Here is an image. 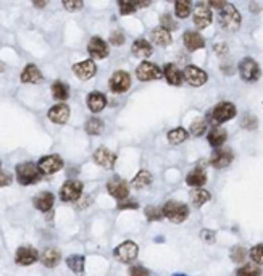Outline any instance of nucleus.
Here are the masks:
<instances>
[{"mask_svg": "<svg viewBox=\"0 0 263 276\" xmlns=\"http://www.w3.org/2000/svg\"><path fill=\"white\" fill-rule=\"evenodd\" d=\"M234 160V153L231 149H225V147H220L215 149V152L212 153L210 157V165L213 168H218V170H223L226 167L231 165V161Z\"/></svg>", "mask_w": 263, "mask_h": 276, "instance_id": "nucleus-13", "label": "nucleus"}, {"mask_svg": "<svg viewBox=\"0 0 263 276\" xmlns=\"http://www.w3.org/2000/svg\"><path fill=\"white\" fill-rule=\"evenodd\" d=\"M149 37H150L152 45H157V47H168V45H171V42H173L171 32L165 28H162V26L153 28L150 31Z\"/></svg>", "mask_w": 263, "mask_h": 276, "instance_id": "nucleus-20", "label": "nucleus"}, {"mask_svg": "<svg viewBox=\"0 0 263 276\" xmlns=\"http://www.w3.org/2000/svg\"><path fill=\"white\" fill-rule=\"evenodd\" d=\"M113 254H115V257H117V260H120L123 263H131L137 258L139 247H137V244H134L133 241H126L115 249Z\"/></svg>", "mask_w": 263, "mask_h": 276, "instance_id": "nucleus-10", "label": "nucleus"}, {"mask_svg": "<svg viewBox=\"0 0 263 276\" xmlns=\"http://www.w3.org/2000/svg\"><path fill=\"white\" fill-rule=\"evenodd\" d=\"M125 34H123L121 31H113L112 34H110V44H113V45H117V47H120V45H123L125 44Z\"/></svg>", "mask_w": 263, "mask_h": 276, "instance_id": "nucleus-47", "label": "nucleus"}, {"mask_svg": "<svg viewBox=\"0 0 263 276\" xmlns=\"http://www.w3.org/2000/svg\"><path fill=\"white\" fill-rule=\"evenodd\" d=\"M205 37L200 34L199 31H186L183 34V45L187 52H197V50H202L205 47Z\"/></svg>", "mask_w": 263, "mask_h": 276, "instance_id": "nucleus-14", "label": "nucleus"}, {"mask_svg": "<svg viewBox=\"0 0 263 276\" xmlns=\"http://www.w3.org/2000/svg\"><path fill=\"white\" fill-rule=\"evenodd\" d=\"M171 276H186V274H183V273H175V274H171Z\"/></svg>", "mask_w": 263, "mask_h": 276, "instance_id": "nucleus-56", "label": "nucleus"}, {"mask_svg": "<svg viewBox=\"0 0 263 276\" xmlns=\"http://www.w3.org/2000/svg\"><path fill=\"white\" fill-rule=\"evenodd\" d=\"M245 257H247V250L241 246H236L233 250H231V260L234 263H242L245 260Z\"/></svg>", "mask_w": 263, "mask_h": 276, "instance_id": "nucleus-44", "label": "nucleus"}, {"mask_svg": "<svg viewBox=\"0 0 263 276\" xmlns=\"http://www.w3.org/2000/svg\"><path fill=\"white\" fill-rule=\"evenodd\" d=\"M167 2H173V0H167Z\"/></svg>", "mask_w": 263, "mask_h": 276, "instance_id": "nucleus-58", "label": "nucleus"}, {"mask_svg": "<svg viewBox=\"0 0 263 276\" xmlns=\"http://www.w3.org/2000/svg\"><path fill=\"white\" fill-rule=\"evenodd\" d=\"M136 78L142 83H149V81H159L163 78V68H160L157 63L144 60L136 68Z\"/></svg>", "mask_w": 263, "mask_h": 276, "instance_id": "nucleus-5", "label": "nucleus"}, {"mask_svg": "<svg viewBox=\"0 0 263 276\" xmlns=\"http://www.w3.org/2000/svg\"><path fill=\"white\" fill-rule=\"evenodd\" d=\"M55 204V197L52 192H40L34 197V207L40 212H48Z\"/></svg>", "mask_w": 263, "mask_h": 276, "instance_id": "nucleus-29", "label": "nucleus"}, {"mask_svg": "<svg viewBox=\"0 0 263 276\" xmlns=\"http://www.w3.org/2000/svg\"><path fill=\"white\" fill-rule=\"evenodd\" d=\"M62 5L65 7V10H67V12L75 13V12L83 10L84 0H62Z\"/></svg>", "mask_w": 263, "mask_h": 276, "instance_id": "nucleus-43", "label": "nucleus"}, {"mask_svg": "<svg viewBox=\"0 0 263 276\" xmlns=\"http://www.w3.org/2000/svg\"><path fill=\"white\" fill-rule=\"evenodd\" d=\"M162 212H163V216L168 218L170 222L183 223L187 220V216H189V207L186 204H183V202L170 200L162 207Z\"/></svg>", "mask_w": 263, "mask_h": 276, "instance_id": "nucleus-4", "label": "nucleus"}, {"mask_svg": "<svg viewBox=\"0 0 263 276\" xmlns=\"http://www.w3.org/2000/svg\"><path fill=\"white\" fill-rule=\"evenodd\" d=\"M13 181V178L10 173H4L0 172V188H5V186H10V183Z\"/></svg>", "mask_w": 263, "mask_h": 276, "instance_id": "nucleus-50", "label": "nucleus"}, {"mask_svg": "<svg viewBox=\"0 0 263 276\" xmlns=\"http://www.w3.org/2000/svg\"><path fill=\"white\" fill-rule=\"evenodd\" d=\"M137 8H147L152 5V0H136Z\"/></svg>", "mask_w": 263, "mask_h": 276, "instance_id": "nucleus-54", "label": "nucleus"}, {"mask_svg": "<svg viewBox=\"0 0 263 276\" xmlns=\"http://www.w3.org/2000/svg\"><path fill=\"white\" fill-rule=\"evenodd\" d=\"M42 73L40 70L36 67L34 63H29L24 67L23 73H21V81L23 83H28V84H37V83H42Z\"/></svg>", "mask_w": 263, "mask_h": 276, "instance_id": "nucleus-25", "label": "nucleus"}, {"mask_svg": "<svg viewBox=\"0 0 263 276\" xmlns=\"http://www.w3.org/2000/svg\"><path fill=\"white\" fill-rule=\"evenodd\" d=\"M175 4V16L179 20H186L192 15L194 0H173Z\"/></svg>", "mask_w": 263, "mask_h": 276, "instance_id": "nucleus-27", "label": "nucleus"}, {"mask_svg": "<svg viewBox=\"0 0 263 276\" xmlns=\"http://www.w3.org/2000/svg\"><path fill=\"white\" fill-rule=\"evenodd\" d=\"M107 191L112 197L118 199V200H125L129 196V186L126 181L120 180V178H115V180L109 181L107 184Z\"/></svg>", "mask_w": 263, "mask_h": 276, "instance_id": "nucleus-18", "label": "nucleus"}, {"mask_svg": "<svg viewBox=\"0 0 263 276\" xmlns=\"http://www.w3.org/2000/svg\"><path fill=\"white\" fill-rule=\"evenodd\" d=\"M70 107L67 103H59V105H54V107L48 110V120L54 121L57 125H65L67 121L70 120Z\"/></svg>", "mask_w": 263, "mask_h": 276, "instance_id": "nucleus-21", "label": "nucleus"}, {"mask_svg": "<svg viewBox=\"0 0 263 276\" xmlns=\"http://www.w3.org/2000/svg\"><path fill=\"white\" fill-rule=\"evenodd\" d=\"M213 50H215V53L218 57H225L228 53V45L225 42H218V44L213 45Z\"/></svg>", "mask_w": 263, "mask_h": 276, "instance_id": "nucleus-49", "label": "nucleus"}, {"mask_svg": "<svg viewBox=\"0 0 263 276\" xmlns=\"http://www.w3.org/2000/svg\"><path fill=\"white\" fill-rule=\"evenodd\" d=\"M84 257L83 255H71L67 258V265H68V268L71 271H75V273H83L84 271Z\"/></svg>", "mask_w": 263, "mask_h": 276, "instance_id": "nucleus-36", "label": "nucleus"}, {"mask_svg": "<svg viewBox=\"0 0 263 276\" xmlns=\"http://www.w3.org/2000/svg\"><path fill=\"white\" fill-rule=\"evenodd\" d=\"M249 12H250V13H253V15H258V13L261 12V5H260V4H257L255 0H252V2L249 4Z\"/></svg>", "mask_w": 263, "mask_h": 276, "instance_id": "nucleus-53", "label": "nucleus"}, {"mask_svg": "<svg viewBox=\"0 0 263 276\" xmlns=\"http://www.w3.org/2000/svg\"><path fill=\"white\" fill-rule=\"evenodd\" d=\"M129 276H152L150 271L145 268V266L142 265H134V266H131L129 271H128Z\"/></svg>", "mask_w": 263, "mask_h": 276, "instance_id": "nucleus-46", "label": "nucleus"}, {"mask_svg": "<svg viewBox=\"0 0 263 276\" xmlns=\"http://www.w3.org/2000/svg\"><path fill=\"white\" fill-rule=\"evenodd\" d=\"M0 167H2V163H0Z\"/></svg>", "mask_w": 263, "mask_h": 276, "instance_id": "nucleus-59", "label": "nucleus"}, {"mask_svg": "<svg viewBox=\"0 0 263 276\" xmlns=\"http://www.w3.org/2000/svg\"><path fill=\"white\" fill-rule=\"evenodd\" d=\"M4 70H5V67L2 65V62H0V71H4Z\"/></svg>", "mask_w": 263, "mask_h": 276, "instance_id": "nucleus-57", "label": "nucleus"}, {"mask_svg": "<svg viewBox=\"0 0 263 276\" xmlns=\"http://www.w3.org/2000/svg\"><path fill=\"white\" fill-rule=\"evenodd\" d=\"M228 139V133H226V129L223 128H220V126H213L208 134H207V141L208 144L212 145L213 149H220V147H223L225 142Z\"/></svg>", "mask_w": 263, "mask_h": 276, "instance_id": "nucleus-24", "label": "nucleus"}, {"mask_svg": "<svg viewBox=\"0 0 263 276\" xmlns=\"http://www.w3.org/2000/svg\"><path fill=\"white\" fill-rule=\"evenodd\" d=\"M250 258L257 265H263V244H257L250 249Z\"/></svg>", "mask_w": 263, "mask_h": 276, "instance_id": "nucleus-45", "label": "nucleus"}, {"mask_svg": "<svg viewBox=\"0 0 263 276\" xmlns=\"http://www.w3.org/2000/svg\"><path fill=\"white\" fill-rule=\"evenodd\" d=\"M186 183H187V186H191L194 189H200L202 186L207 183V173L200 168H195L186 176Z\"/></svg>", "mask_w": 263, "mask_h": 276, "instance_id": "nucleus-28", "label": "nucleus"}, {"mask_svg": "<svg viewBox=\"0 0 263 276\" xmlns=\"http://www.w3.org/2000/svg\"><path fill=\"white\" fill-rule=\"evenodd\" d=\"M237 70H239V76L244 83H257L261 78V68L255 59L252 57H244V59L237 65Z\"/></svg>", "mask_w": 263, "mask_h": 276, "instance_id": "nucleus-3", "label": "nucleus"}, {"mask_svg": "<svg viewBox=\"0 0 263 276\" xmlns=\"http://www.w3.org/2000/svg\"><path fill=\"white\" fill-rule=\"evenodd\" d=\"M145 218L149 222H160L162 218H163V212H162V208H159V207H153V205H150V207H145Z\"/></svg>", "mask_w": 263, "mask_h": 276, "instance_id": "nucleus-42", "label": "nucleus"}, {"mask_svg": "<svg viewBox=\"0 0 263 276\" xmlns=\"http://www.w3.org/2000/svg\"><path fill=\"white\" fill-rule=\"evenodd\" d=\"M86 103H87V108L92 113H100L107 107V97L102 92L94 91V92H90L87 95Z\"/></svg>", "mask_w": 263, "mask_h": 276, "instance_id": "nucleus-26", "label": "nucleus"}, {"mask_svg": "<svg viewBox=\"0 0 263 276\" xmlns=\"http://www.w3.org/2000/svg\"><path fill=\"white\" fill-rule=\"evenodd\" d=\"M241 126L244 129H247V131H253V129H257V126H258V120H257V117L250 115V113H245L241 120Z\"/></svg>", "mask_w": 263, "mask_h": 276, "instance_id": "nucleus-41", "label": "nucleus"}, {"mask_svg": "<svg viewBox=\"0 0 263 276\" xmlns=\"http://www.w3.org/2000/svg\"><path fill=\"white\" fill-rule=\"evenodd\" d=\"M36 8H45V5L48 4V0H32Z\"/></svg>", "mask_w": 263, "mask_h": 276, "instance_id": "nucleus-55", "label": "nucleus"}, {"mask_svg": "<svg viewBox=\"0 0 263 276\" xmlns=\"http://www.w3.org/2000/svg\"><path fill=\"white\" fill-rule=\"evenodd\" d=\"M117 4H118V8H120V13L123 16L133 15L137 10L136 0H117Z\"/></svg>", "mask_w": 263, "mask_h": 276, "instance_id": "nucleus-40", "label": "nucleus"}, {"mask_svg": "<svg viewBox=\"0 0 263 276\" xmlns=\"http://www.w3.org/2000/svg\"><path fill=\"white\" fill-rule=\"evenodd\" d=\"M86 133L90 134V136H100L103 133V121L100 118H97V117H92V118H89L86 121Z\"/></svg>", "mask_w": 263, "mask_h": 276, "instance_id": "nucleus-34", "label": "nucleus"}, {"mask_svg": "<svg viewBox=\"0 0 263 276\" xmlns=\"http://www.w3.org/2000/svg\"><path fill=\"white\" fill-rule=\"evenodd\" d=\"M131 75L128 71L125 70H118V71H115L113 75L110 76L109 79V87H110V91L113 94H125L129 91V87H131Z\"/></svg>", "mask_w": 263, "mask_h": 276, "instance_id": "nucleus-8", "label": "nucleus"}, {"mask_svg": "<svg viewBox=\"0 0 263 276\" xmlns=\"http://www.w3.org/2000/svg\"><path fill=\"white\" fill-rule=\"evenodd\" d=\"M207 126H208L207 120H200V118H197V120H194V121H192L191 128H189V133H191L194 137H200L202 134L207 133Z\"/></svg>", "mask_w": 263, "mask_h": 276, "instance_id": "nucleus-37", "label": "nucleus"}, {"mask_svg": "<svg viewBox=\"0 0 263 276\" xmlns=\"http://www.w3.org/2000/svg\"><path fill=\"white\" fill-rule=\"evenodd\" d=\"M137 207H139L137 202L131 200V199H125V200L118 202V210H136Z\"/></svg>", "mask_w": 263, "mask_h": 276, "instance_id": "nucleus-48", "label": "nucleus"}, {"mask_svg": "<svg viewBox=\"0 0 263 276\" xmlns=\"http://www.w3.org/2000/svg\"><path fill=\"white\" fill-rule=\"evenodd\" d=\"M39 258V254L34 247L26 246V247H20L16 250V255H15V262L21 265V266H29L32 263H36Z\"/></svg>", "mask_w": 263, "mask_h": 276, "instance_id": "nucleus-19", "label": "nucleus"}, {"mask_svg": "<svg viewBox=\"0 0 263 276\" xmlns=\"http://www.w3.org/2000/svg\"><path fill=\"white\" fill-rule=\"evenodd\" d=\"M236 276H261V270L255 263H247L242 265L241 268H237Z\"/></svg>", "mask_w": 263, "mask_h": 276, "instance_id": "nucleus-39", "label": "nucleus"}, {"mask_svg": "<svg viewBox=\"0 0 263 276\" xmlns=\"http://www.w3.org/2000/svg\"><path fill=\"white\" fill-rule=\"evenodd\" d=\"M236 115H237L236 105L233 102L223 100V102L217 103L215 107L208 110L205 120H207V123L212 125V126H220V125L226 123V121H231Z\"/></svg>", "mask_w": 263, "mask_h": 276, "instance_id": "nucleus-1", "label": "nucleus"}, {"mask_svg": "<svg viewBox=\"0 0 263 276\" xmlns=\"http://www.w3.org/2000/svg\"><path fill=\"white\" fill-rule=\"evenodd\" d=\"M167 137H168V142H170L171 145H179V144H183V142L187 139V137H189V133L186 131L184 128L178 126V128H175V129H171V131H168Z\"/></svg>", "mask_w": 263, "mask_h": 276, "instance_id": "nucleus-32", "label": "nucleus"}, {"mask_svg": "<svg viewBox=\"0 0 263 276\" xmlns=\"http://www.w3.org/2000/svg\"><path fill=\"white\" fill-rule=\"evenodd\" d=\"M160 26L168 29L170 32L179 29V24H178V21L175 18V15H171V13H165V15L160 16Z\"/></svg>", "mask_w": 263, "mask_h": 276, "instance_id": "nucleus-38", "label": "nucleus"}, {"mask_svg": "<svg viewBox=\"0 0 263 276\" xmlns=\"http://www.w3.org/2000/svg\"><path fill=\"white\" fill-rule=\"evenodd\" d=\"M213 20V15H212V8L208 7L207 2H197L194 5V10H192V21H194V26L197 29H207Z\"/></svg>", "mask_w": 263, "mask_h": 276, "instance_id": "nucleus-6", "label": "nucleus"}, {"mask_svg": "<svg viewBox=\"0 0 263 276\" xmlns=\"http://www.w3.org/2000/svg\"><path fill=\"white\" fill-rule=\"evenodd\" d=\"M210 199H212V194H210L208 191H205L203 188H200V189H194L192 194H191V200H192V204H194L195 207H202V205H205Z\"/></svg>", "mask_w": 263, "mask_h": 276, "instance_id": "nucleus-35", "label": "nucleus"}, {"mask_svg": "<svg viewBox=\"0 0 263 276\" xmlns=\"http://www.w3.org/2000/svg\"><path fill=\"white\" fill-rule=\"evenodd\" d=\"M218 23L221 29L228 32H236L242 26V15L233 4H226L218 13Z\"/></svg>", "mask_w": 263, "mask_h": 276, "instance_id": "nucleus-2", "label": "nucleus"}, {"mask_svg": "<svg viewBox=\"0 0 263 276\" xmlns=\"http://www.w3.org/2000/svg\"><path fill=\"white\" fill-rule=\"evenodd\" d=\"M83 194V183L76 180H68L60 189V199L63 202H75Z\"/></svg>", "mask_w": 263, "mask_h": 276, "instance_id": "nucleus-12", "label": "nucleus"}, {"mask_svg": "<svg viewBox=\"0 0 263 276\" xmlns=\"http://www.w3.org/2000/svg\"><path fill=\"white\" fill-rule=\"evenodd\" d=\"M73 73L81 79V81H89L95 76L97 73V65L94 63L92 59L89 60H83L79 63H75L73 65Z\"/></svg>", "mask_w": 263, "mask_h": 276, "instance_id": "nucleus-15", "label": "nucleus"}, {"mask_svg": "<svg viewBox=\"0 0 263 276\" xmlns=\"http://www.w3.org/2000/svg\"><path fill=\"white\" fill-rule=\"evenodd\" d=\"M131 52H133L134 57H137V59H149V57H152L153 53V45L150 40L147 39H136L133 45H131Z\"/></svg>", "mask_w": 263, "mask_h": 276, "instance_id": "nucleus-22", "label": "nucleus"}, {"mask_svg": "<svg viewBox=\"0 0 263 276\" xmlns=\"http://www.w3.org/2000/svg\"><path fill=\"white\" fill-rule=\"evenodd\" d=\"M52 95L55 100L65 102L70 97V87L67 83H62V81H55L52 84Z\"/></svg>", "mask_w": 263, "mask_h": 276, "instance_id": "nucleus-30", "label": "nucleus"}, {"mask_svg": "<svg viewBox=\"0 0 263 276\" xmlns=\"http://www.w3.org/2000/svg\"><path fill=\"white\" fill-rule=\"evenodd\" d=\"M37 168L45 175H54L63 168V160L59 155H45L39 160Z\"/></svg>", "mask_w": 263, "mask_h": 276, "instance_id": "nucleus-17", "label": "nucleus"}, {"mask_svg": "<svg viewBox=\"0 0 263 276\" xmlns=\"http://www.w3.org/2000/svg\"><path fill=\"white\" fill-rule=\"evenodd\" d=\"M200 238L205 241V242H215V233L213 231H208V230H203L200 233Z\"/></svg>", "mask_w": 263, "mask_h": 276, "instance_id": "nucleus-52", "label": "nucleus"}, {"mask_svg": "<svg viewBox=\"0 0 263 276\" xmlns=\"http://www.w3.org/2000/svg\"><path fill=\"white\" fill-rule=\"evenodd\" d=\"M207 4L210 8H215V10H221L226 4H228V0H207Z\"/></svg>", "mask_w": 263, "mask_h": 276, "instance_id": "nucleus-51", "label": "nucleus"}, {"mask_svg": "<svg viewBox=\"0 0 263 276\" xmlns=\"http://www.w3.org/2000/svg\"><path fill=\"white\" fill-rule=\"evenodd\" d=\"M60 258H62L60 250L47 249L45 252L42 254V257H40V260H42V263L47 266V268H54V266H57V265L60 263Z\"/></svg>", "mask_w": 263, "mask_h": 276, "instance_id": "nucleus-31", "label": "nucleus"}, {"mask_svg": "<svg viewBox=\"0 0 263 276\" xmlns=\"http://www.w3.org/2000/svg\"><path fill=\"white\" fill-rule=\"evenodd\" d=\"M152 183V175L147 172V170H141L136 176L134 180L131 181V186H133L134 189H144L147 186H150Z\"/></svg>", "mask_w": 263, "mask_h": 276, "instance_id": "nucleus-33", "label": "nucleus"}, {"mask_svg": "<svg viewBox=\"0 0 263 276\" xmlns=\"http://www.w3.org/2000/svg\"><path fill=\"white\" fill-rule=\"evenodd\" d=\"M16 180H18L21 186L36 184L39 181V168L34 163H31V161L20 163L16 167Z\"/></svg>", "mask_w": 263, "mask_h": 276, "instance_id": "nucleus-7", "label": "nucleus"}, {"mask_svg": "<svg viewBox=\"0 0 263 276\" xmlns=\"http://www.w3.org/2000/svg\"><path fill=\"white\" fill-rule=\"evenodd\" d=\"M163 78H165V81L170 86H175V87L183 86L184 83V73L175 63H167L165 67H163Z\"/></svg>", "mask_w": 263, "mask_h": 276, "instance_id": "nucleus-16", "label": "nucleus"}, {"mask_svg": "<svg viewBox=\"0 0 263 276\" xmlns=\"http://www.w3.org/2000/svg\"><path fill=\"white\" fill-rule=\"evenodd\" d=\"M183 73H184V81H187V84H191L192 87H202L208 81V73L195 67V65H186Z\"/></svg>", "mask_w": 263, "mask_h": 276, "instance_id": "nucleus-9", "label": "nucleus"}, {"mask_svg": "<svg viewBox=\"0 0 263 276\" xmlns=\"http://www.w3.org/2000/svg\"><path fill=\"white\" fill-rule=\"evenodd\" d=\"M94 161L103 168H113L115 163H117V155H115L113 152H110L109 149L100 147L94 152Z\"/></svg>", "mask_w": 263, "mask_h": 276, "instance_id": "nucleus-23", "label": "nucleus"}, {"mask_svg": "<svg viewBox=\"0 0 263 276\" xmlns=\"http://www.w3.org/2000/svg\"><path fill=\"white\" fill-rule=\"evenodd\" d=\"M87 53L90 55V59L102 60V59H107V57L110 55V47L102 37L94 36L87 44Z\"/></svg>", "mask_w": 263, "mask_h": 276, "instance_id": "nucleus-11", "label": "nucleus"}]
</instances>
